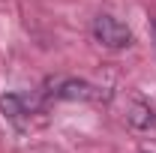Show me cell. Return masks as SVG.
<instances>
[{"instance_id":"1","label":"cell","mask_w":156,"mask_h":153,"mask_svg":"<svg viewBox=\"0 0 156 153\" xmlns=\"http://www.w3.org/2000/svg\"><path fill=\"white\" fill-rule=\"evenodd\" d=\"M93 39H96L99 45H105V48L120 51V48H129V45H132V30L120 18L102 12V15H96V21H93Z\"/></svg>"},{"instance_id":"2","label":"cell","mask_w":156,"mask_h":153,"mask_svg":"<svg viewBox=\"0 0 156 153\" xmlns=\"http://www.w3.org/2000/svg\"><path fill=\"white\" fill-rule=\"evenodd\" d=\"M48 96H54V99H81V102L102 99L99 87H93L90 81H81V78H60V81H54Z\"/></svg>"},{"instance_id":"3","label":"cell","mask_w":156,"mask_h":153,"mask_svg":"<svg viewBox=\"0 0 156 153\" xmlns=\"http://www.w3.org/2000/svg\"><path fill=\"white\" fill-rule=\"evenodd\" d=\"M0 111L9 117V120H21V117H27L33 111V102H30L27 96L6 93V96H0Z\"/></svg>"},{"instance_id":"4","label":"cell","mask_w":156,"mask_h":153,"mask_svg":"<svg viewBox=\"0 0 156 153\" xmlns=\"http://www.w3.org/2000/svg\"><path fill=\"white\" fill-rule=\"evenodd\" d=\"M126 120H129L135 129H150V126L156 123V111L147 105V102H132V105H129Z\"/></svg>"}]
</instances>
